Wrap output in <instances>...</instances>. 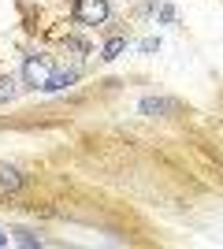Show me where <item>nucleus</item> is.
<instances>
[{
	"mask_svg": "<svg viewBox=\"0 0 223 249\" xmlns=\"http://www.w3.org/2000/svg\"><path fill=\"white\" fill-rule=\"evenodd\" d=\"M160 49V41H156V37H149V41H141V52H156Z\"/></svg>",
	"mask_w": 223,
	"mask_h": 249,
	"instance_id": "1a4fd4ad",
	"label": "nucleus"
},
{
	"mask_svg": "<svg viewBox=\"0 0 223 249\" xmlns=\"http://www.w3.org/2000/svg\"><path fill=\"white\" fill-rule=\"evenodd\" d=\"M22 186V171L11 164H0V190H8V194H15V190Z\"/></svg>",
	"mask_w": 223,
	"mask_h": 249,
	"instance_id": "39448f33",
	"label": "nucleus"
},
{
	"mask_svg": "<svg viewBox=\"0 0 223 249\" xmlns=\"http://www.w3.org/2000/svg\"><path fill=\"white\" fill-rule=\"evenodd\" d=\"M49 74H52V60L49 56H30V60L22 63V82L26 86H45Z\"/></svg>",
	"mask_w": 223,
	"mask_h": 249,
	"instance_id": "f03ea898",
	"label": "nucleus"
},
{
	"mask_svg": "<svg viewBox=\"0 0 223 249\" xmlns=\"http://www.w3.org/2000/svg\"><path fill=\"white\" fill-rule=\"evenodd\" d=\"M4 246H8V234H0V249H4Z\"/></svg>",
	"mask_w": 223,
	"mask_h": 249,
	"instance_id": "9d476101",
	"label": "nucleus"
},
{
	"mask_svg": "<svg viewBox=\"0 0 223 249\" xmlns=\"http://www.w3.org/2000/svg\"><path fill=\"white\" fill-rule=\"evenodd\" d=\"M74 19L86 26H101L108 19V0H74Z\"/></svg>",
	"mask_w": 223,
	"mask_h": 249,
	"instance_id": "f257e3e1",
	"label": "nucleus"
},
{
	"mask_svg": "<svg viewBox=\"0 0 223 249\" xmlns=\"http://www.w3.org/2000/svg\"><path fill=\"white\" fill-rule=\"evenodd\" d=\"M19 234V246H41V238H34L30 231H15Z\"/></svg>",
	"mask_w": 223,
	"mask_h": 249,
	"instance_id": "6e6552de",
	"label": "nucleus"
},
{
	"mask_svg": "<svg viewBox=\"0 0 223 249\" xmlns=\"http://www.w3.org/2000/svg\"><path fill=\"white\" fill-rule=\"evenodd\" d=\"M179 108H182V104L175 101V97H145V101L138 104V112L141 115H153V119H156V115H175Z\"/></svg>",
	"mask_w": 223,
	"mask_h": 249,
	"instance_id": "7ed1b4c3",
	"label": "nucleus"
},
{
	"mask_svg": "<svg viewBox=\"0 0 223 249\" xmlns=\"http://www.w3.org/2000/svg\"><path fill=\"white\" fill-rule=\"evenodd\" d=\"M78 82V71H52L49 74V82H45V89L49 93H60V89H67V86Z\"/></svg>",
	"mask_w": 223,
	"mask_h": 249,
	"instance_id": "20e7f679",
	"label": "nucleus"
},
{
	"mask_svg": "<svg viewBox=\"0 0 223 249\" xmlns=\"http://www.w3.org/2000/svg\"><path fill=\"white\" fill-rule=\"evenodd\" d=\"M15 93H19V78H0V104H8V101H15Z\"/></svg>",
	"mask_w": 223,
	"mask_h": 249,
	"instance_id": "0eeeda50",
	"label": "nucleus"
},
{
	"mask_svg": "<svg viewBox=\"0 0 223 249\" xmlns=\"http://www.w3.org/2000/svg\"><path fill=\"white\" fill-rule=\"evenodd\" d=\"M127 52V37H112V41L101 49V60H116V56H123Z\"/></svg>",
	"mask_w": 223,
	"mask_h": 249,
	"instance_id": "423d86ee",
	"label": "nucleus"
}]
</instances>
